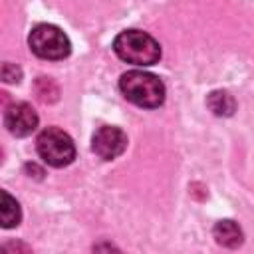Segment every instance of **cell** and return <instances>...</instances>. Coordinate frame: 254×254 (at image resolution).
<instances>
[{
	"instance_id": "3957f363",
	"label": "cell",
	"mask_w": 254,
	"mask_h": 254,
	"mask_svg": "<svg viewBox=\"0 0 254 254\" xmlns=\"http://www.w3.org/2000/svg\"><path fill=\"white\" fill-rule=\"evenodd\" d=\"M30 50L42 60H64L71 52V44L67 36L54 24H38L32 28L28 36Z\"/></svg>"
},
{
	"instance_id": "8992f818",
	"label": "cell",
	"mask_w": 254,
	"mask_h": 254,
	"mask_svg": "<svg viewBox=\"0 0 254 254\" xmlns=\"http://www.w3.org/2000/svg\"><path fill=\"white\" fill-rule=\"evenodd\" d=\"M4 125L16 137H26L38 127V115L30 103H12L4 113Z\"/></svg>"
},
{
	"instance_id": "277c9868",
	"label": "cell",
	"mask_w": 254,
	"mask_h": 254,
	"mask_svg": "<svg viewBox=\"0 0 254 254\" xmlns=\"http://www.w3.org/2000/svg\"><path fill=\"white\" fill-rule=\"evenodd\" d=\"M36 149L50 167H65L75 159V145L71 137L58 127L44 129L36 139Z\"/></svg>"
},
{
	"instance_id": "8fae6325",
	"label": "cell",
	"mask_w": 254,
	"mask_h": 254,
	"mask_svg": "<svg viewBox=\"0 0 254 254\" xmlns=\"http://www.w3.org/2000/svg\"><path fill=\"white\" fill-rule=\"evenodd\" d=\"M20 77H22V71H20L18 65H14V64H4L2 65V79L6 83H18Z\"/></svg>"
},
{
	"instance_id": "ba28073f",
	"label": "cell",
	"mask_w": 254,
	"mask_h": 254,
	"mask_svg": "<svg viewBox=\"0 0 254 254\" xmlns=\"http://www.w3.org/2000/svg\"><path fill=\"white\" fill-rule=\"evenodd\" d=\"M206 105H208V109H210L214 115H218V117H230V115L234 113V109H236L234 97H232L228 91H222V89L212 91V93L206 97Z\"/></svg>"
},
{
	"instance_id": "6da1fadb",
	"label": "cell",
	"mask_w": 254,
	"mask_h": 254,
	"mask_svg": "<svg viewBox=\"0 0 254 254\" xmlns=\"http://www.w3.org/2000/svg\"><path fill=\"white\" fill-rule=\"evenodd\" d=\"M119 87L131 103L145 109H155L165 101L163 81L149 71H141V69L125 71L119 79Z\"/></svg>"
},
{
	"instance_id": "9c48e42d",
	"label": "cell",
	"mask_w": 254,
	"mask_h": 254,
	"mask_svg": "<svg viewBox=\"0 0 254 254\" xmlns=\"http://www.w3.org/2000/svg\"><path fill=\"white\" fill-rule=\"evenodd\" d=\"M2 196V204H0V218H2V226L4 228H12L20 224L22 212H20V204L16 202V198H12L6 190L0 192Z\"/></svg>"
},
{
	"instance_id": "5b68a950",
	"label": "cell",
	"mask_w": 254,
	"mask_h": 254,
	"mask_svg": "<svg viewBox=\"0 0 254 254\" xmlns=\"http://www.w3.org/2000/svg\"><path fill=\"white\" fill-rule=\"evenodd\" d=\"M91 149L93 153L103 159V161H111L115 157H119L125 149H127V135L113 125H103L99 127L93 137H91Z\"/></svg>"
},
{
	"instance_id": "52a82bcc",
	"label": "cell",
	"mask_w": 254,
	"mask_h": 254,
	"mask_svg": "<svg viewBox=\"0 0 254 254\" xmlns=\"http://www.w3.org/2000/svg\"><path fill=\"white\" fill-rule=\"evenodd\" d=\"M212 234L216 238V242L220 246H226V248H238L244 240V234L240 230V226L234 222V220H220L214 224L212 228Z\"/></svg>"
},
{
	"instance_id": "7a4b0ae2",
	"label": "cell",
	"mask_w": 254,
	"mask_h": 254,
	"mask_svg": "<svg viewBox=\"0 0 254 254\" xmlns=\"http://www.w3.org/2000/svg\"><path fill=\"white\" fill-rule=\"evenodd\" d=\"M113 52L127 64L153 65L161 58L159 42L141 30H125L113 40Z\"/></svg>"
},
{
	"instance_id": "30bf717a",
	"label": "cell",
	"mask_w": 254,
	"mask_h": 254,
	"mask_svg": "<svg viewBox=\"0 0 254 254\" xmlns=\"http://www.w3.org/2000/svg\"><path fill=\"white\" fill-rule=\"evenodd\" d=\"M36 93L42 101L46 103H52L58 99V85L50 79V77H38L36 81Z\"/></svg>"
}]
</instances>
